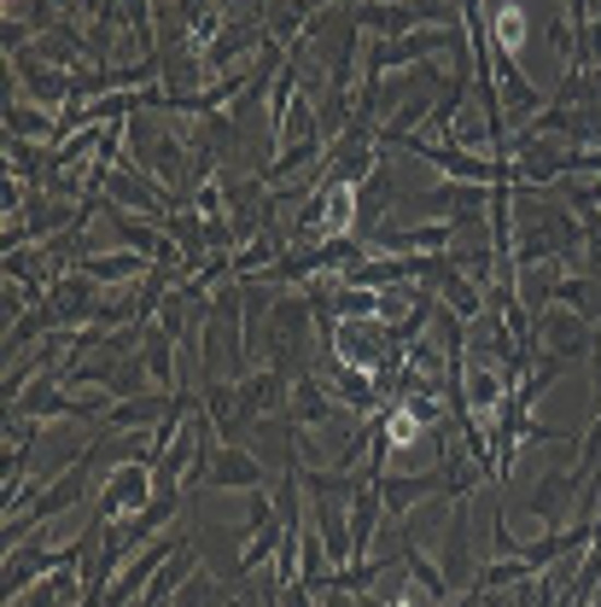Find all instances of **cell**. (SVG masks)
<instances>
[{
    "label": "cell",
    "mask_w": 601,
    "mask_h": 607,
    "mask_svg": "<svg viewBox=\"0 0 601 607\" xmlns=\"http://www.w3.org/2000/svg\"><path fill=\"white\" fill-rule=\"evenodd\" d=\"M257 479H263V467H257V455H246V450H222V462L211 474L216 491H228V485H257Z\"/></svg>",
    "instance_id": "cell-1"
},
{
    "label": "cell",
    "mask_w": 601,
    "mask_h": 607,
    "mask_svg": "<svg viewBox=\"0 0 601 607\" xmlns=\"http://www.w3.org/2000/svg\"><path fill=\"white\" fill-rule=\"evenodd\" d=\"M496 403H503V380H496L491 368H479V362H473V368H468V409L491 420V415H496Z\"/></svg>",
    "instance_id": "cell-2"
},
{
    "label": "cell",
    "mask_w": 601,
    "mask_h": 607,
    "mask_svg": "<svg viewBox=\"0 0 601 607\" xmlns=\"http://www.w3.org/2000/svg\"><path fill=\"white\" fill-rule=\"evenodd\" d=\"M146 258H134V251H111V258H89L82 263V275L89 281H129V275H141Z\"/></svg>",
    "instance_id": "cell-3"
},
{
    "label": "cell",
    "mask_w": 601,
    "mask_h": 607,
    "mask_svg": "<svg viewBox=\"0 0 601 607\" xmlns=\"http://www.w3.org/2000/svg\"><path fill=\"white\" fill-rule=\"evenodd\" d=\"M356 24H368L374 36H403V29L415 24V7H363Z\"/></svg>",
    "instance_id": "cell-4"
}]
</instances>
